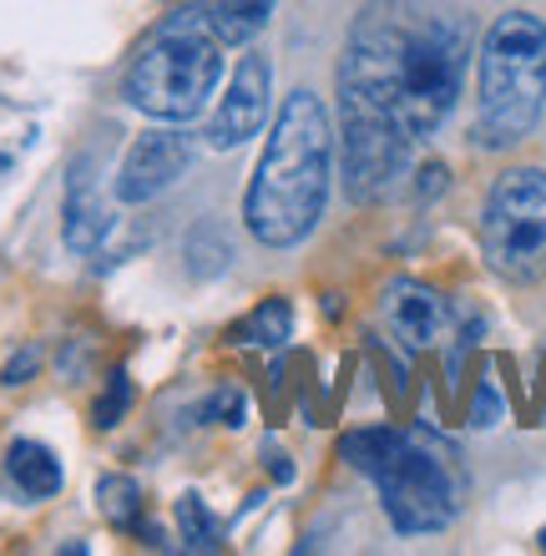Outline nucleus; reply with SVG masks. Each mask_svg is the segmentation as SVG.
<instances>
[{"label": "nucleus", "instance_id": "obj_1", "mask_svg": "<svg viewBox=\"0 0 546 556\" xmlns=\"http://www.w3.org/2000/svg\"><path fill=\"white\" fill-rule=\"evenodd\" d=\"M471 66V30L420 0H369L340 61V91L359 97L410 137L450 117Z\"/></svg>", "mask_w": 546, "mask_h": 556}, {"label": "nucleus", "instance_id": "obj_9", "mask_svg": "<svg viewBox=\"0 0 546 556\" xmlns=\"http://www.w3.org/2000/svg\"><path fill=\"white\" fill-rule=\"evenodd\" d=\"M268 97H274V72H268L264 56H243L238 61L233 81L223 91V102L213 106V122H207V142L218 152H233L249 137H258V127L268 122Z\"/></svg>", "mask_w": 546, "mask_h": 556}, {"label": "nucleus", "instance_id": "obj_19", "mask_svg": "<svg viewBox=\"0 0 546 556\" xmlns=\"http://www.w3.org/2000/svg\"><path fill=\"white\" fill-rule=\"evenodd\" d=\"M203 420L233 425V430H238V425L249 420V395H243V390H218V395L203 405Z\"/></svg>", "mask_w": 546, "mask_h": 556}, {"label": "nucleus", "instance_id": "obj_3", "mask_svg": "<svg viewBox=\"0 0 546 556\" xmlns=\"http://www.w3.org/2000/svg\"><path fill=\"white\" fill-rule=\"evenodd\" d=\"M340 455L359 476H369V481L380 485V506L395 531L426 536V531L450 527V516L460 506V491H456L450 466H445V455L426 435L374 425V430L344 435Z\"/></svg>", "mask_w": 546, "mask_h": 556}, {"label": "nucleus", "instance_id": "obj_7", "mask_svg": "<svg viewBox=\"0 0 546 556\" xmlns=\"http://www.w3.org/2000/svg\"><path fill=\"white\" fill-rule=\"evenodd\" d=\"M340 162H344V192L355 203H384L390 192L405 182L410 173V147L415 137L390 122L384 112H374L359 97L340 91Z\"/></svg>", "mask_w": 546, "mask_h": 556}, {"label": "nucleus", "instance_id": "obj_16", "mask_svg": "<svg viewBox=\"0 0 546 556\" xmlns=\"http://www.w3.org/2000/svg\"><path fill=\"white\" fill-rule=\"evenodd\" d=\"M178 527L192 552H223V527H218V516L203 506V496L188 491V496L178 501Z\"/></svg>", "mask_w": 546, "mask_h": 556}, {"label": "nucleus", "instance_id": "obj_6", "mask_svg": "<svg viewBox=\"0 0 546 556\" xmlns=\"http://www.w3.org/2000/svg\"><path fill=\"white\" fill-rule=\"evenodd\" d=\"M481 253L511 283H536L546 274V173L511 167L496 177L481 218Z\"/></svg>", "mask_w": 546, "mask_h": 556}, {"label": "nucleus", "instance_id": "obj_12", "mask_svg": "<svg viewBox=\"0 0 546 556\" xmlns=\"http://www.w3.org/2000/svg\"><path fill=\"white\" fill-rule=\"evenodd\" d=\"M5 470H11L15 491L30 501H46L61 491V460L46 451L41 440H15L11 455H5Z\"/></svg>", "mask_w": 546, "mask_h": 556}, {"label": "nucleus", "instance_id": "obj_11", "mask_svg": "<svg viewBox=\"0 0 546 556\" xmlns=\"http://www.w3.org/2000/svg\"><path fill=\"white\" fill-rule=\"evenodd\" d=\"M106 233H112V213H106L102 188H97V157H81L66 173V223H61V238H66V249L91 253Z\"/></svg>", "mask_w": 546, "mask_h": 556}, {"label": "nucleus", "instance_id": "obj_21", "mask_svg": "<svg viewBox=\"0 0 546 556\" xmlns=\"http://www.w3.org/2000/svg\"><path fill=\"white\" fill-rule=\"evenodd\" d=\"M30 375H36V350H21L11 365H5V375H0V380H5V384H26Z\"/></svg>", "mask_w": 546, "mask_h": 556}, {"label": "nucleus", "instance_id": "obj_17", "mask_svg": "<svg viewBox=\"0 0 546 556\" xmlns=\"http://www.w3.org/2000/svg\"><path fill=\"white\" fill-rule=\"evenodd\" d=\"M228 258H233V249L223 243L218 228H198V233L188 238V274L198 278H213L228 268Z\"/></svg>", "mask_w": 546, "mask_h": 556}, {"label": "nucleus", "instance_id": "obj_20", "mask_svg": "<svg viewBox=\"0 0 546 556\" xmlns=\"http://www.w3.org/2000/svg\"><path fill=\"white\" fill-rule=\"evenodd\" d=\"M496 420H501V395H496V384H491V380H481V384H475L471 425H481V430H486V425H496Z\"/></svg>", "mask_w": 546, "mask_h": 556}, {"label": "nucleus", "instance_id": "obj_8", "mask_svg": "<svg viewBox=\"0 0 546 556\" xmlns=\"http://www.w3.org/2000/svg\"><path fill=\"white\" fill-rule=\"evenodd\" d=\"M192 157H198L192 137H182L173 122L167 127H148V132L127 147V157H122V173L112 182L117 203H152L157 192H167L188 173Z\"/></svg>", "mask_w": 546, "mask_h": 556}, {"label": "nucleus", "instance_id": "obj_4", "mask_svg": "<svg viewBox=\"0 0 546 556\" xmlns=\"http://www.w3.org/2000/svg\"><path fill=\"white\" fill-rule=\"evenodd\" d=\"M223 81V36L203 5L163 15L127 72V102L152 122H192Z\"/></svg>", "mask_w": 546, "mask_h": 556}, {"label": "nucleus", "instance_id": "obj_24", "mask_svg": "<svg viewBox=\"0 0 546 556\" xmlns=\"http://www.w3.org/2000/svg\"><path fill=\"white\" fill-rule=\"evenodd\" d=\"M536 542H542V552H546V527H542V536H536Z\"/></svg>", "mask_w": 546, "mask_h": 556}, {"label": "nucleus", "instance_id": "obj_5", "mask_svg": "<svg viewBox=\"0 0 546 556\" xmlns=\"http://www.w3.org/2000/svg\"><path fill=\"white\" fill-rule=\"evenodd\" d=\"M546 112V26L532 11H506L481 46V112L475 142L517 147L536 132Z\"/></svg>", "mask_w": 546, "mask_h": 556}, {"label": "nucleus", "instance_id": "obj_22", "mask_svg": "<svg viewBox=\"0 0 546 556\" xmlns=\"http://www.w3.org/2000/svg\"><path fill=\"white\" fill-rule=\"evenodd\" d=\"M268 476H274L279 485L294 481V466H289V455H283V451H268Z\"/></svg>", "mask_w": 546, "mask_h": 556}, {"label": "nucleus", "instance_id": "obj_15", "mask_svg": "<svg viewBox=\"0 0 546 556\" xmlns=\"http://www.w3.org/2000/svg\"><path fill=\"white\" fill-rule=\"evenodd\" d=\"M97 501H102V516L112 527L132 531L137 521H142V485H137L132 476H102V481H97Z\"/></svg>", "mask_w": 546, "mask_h": 556}, {"label": "nucleus", "instance_id": "obj_2", "mask_svg": "<svg viewBox=\"0 0 546 556\" xmlns=\"http://www.w3.org/2000/svg\"><path fill=\"white\" fill-rule=\"evenodd\" d=\"M329 177H334V127L314 91H294L283 102L258 173L243 198L249 233L264 249H294L325 218Z\"/></svg>", "mask_w": 546, "mask_h": 556}, {"label": "nucleus", "instance_id": "obj_18", "mask_svg": "<svg viewBox=\"0 0 546 556\" xmlns=\"http://www.w3.org/2000/svg\"><path fill=\"white\" fill-rule=\"evenodd\" d=\"M127 410H132V380H127V369H117V375H112V384L102 390V400H97V410H91V425L112 430V425H117Z\"/></svg>", "mask_w": 546, "mask_h": 556}, {"label": "nucleus", "instance_id": "obj_10", "mask_svg": "<svg viewBox=\"0 0 546 556\" xmlns=\"http://www.w3.org/2000/svg\"><path fill=\"white\" fill-rule=\"evenodd\" d=\"M384 324L395 329L399 344L410 350H430L450 334V304H445L435 289L415 283V278H395L384 289Z\"/></svg>", "mask_w": 546, "mask_h": 556}, {"label": "nucleus", "instance_id": "obj_23", "mask_svg": "<svg viewBox=\"0 0 546 556\" xmlns=\"http://www.w3.org/2000/svg\"><path fill=\"white\" fill-rule=\"evenodd\" d=\"M420 177H426V182H420V192H426V198H430V192H441V188H445V167H426Z\"/></svg>", "mask_w": 546, "mask_h": 556}, {"label": "nucleus", "instance_id": "obj_14", "mask_svg": "<svg viewBox=\"0 0 546 556\" xmlns=\"http://www.w3.org/2000/svg\"><path fill=\"white\" fill-rule=\"evenodd\" d=\"M289 334H294V308L283 304V299H264V304L233 329L238 344H264V350H283Z\"/></svg>", "mask_w": 546, "mask_h": 556}, {"label": "nucleus", "instance_id": "obj_13", "mask_svg": "<svg viewBox=\"0 0 546 556\" xmlns=\"http://www.w3.org/2000/svg\"><path fill=\"white\" fill-rule=\"evenodd\" d=\"M279 0H207L203 11L213 21V30L223 36V46H249L258 30L268 26Z\"/></svg>", "mask_w": 546, "mask_h": 556}]
</instances>
